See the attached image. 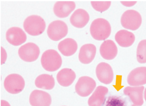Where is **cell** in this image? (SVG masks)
Masks as SVG:
<instances>
[{
	"mask_svg": "<svg viewBox=\"0 0 146 106\" xmlns=\"http://www.w3.org/2000/svg\"><path fill=\"white\" fill-rule=\"evenodd\" d=\"M111 31L109 22L105 19L97 18L91 23L90 32L92 37L97 40H104L107 39Z\"/></svg>",
	"mask_w": 146,
	"mask_h": 106,
	"instance_id": "obj_1",
	"label": "cell"
},
{
	"mask_svg": "<svg viewBox=\"0 0 146 106\" xmlns=\"http://www.w3.org/2000/svg\"><path fill=\"white\" fill-rule=\"evenodd\" d=\"M41 62L45 70L50 72H54L61 67L62 58L57 51L49 49L43 53L41 59Z\"/></svg>",
	"mask_w": 146,
	"mask_h": 106,
	"instance_id": "obj_2",
	"label": "cell"
},
{
	"mask_svg": "<svg viewBox=\"0 0 146 106\" xmlns=\"http://www.w3.org/2000/svg\"><path fill=\"white\" fill-rule=\"evenodd\" d=\"M25 31L31 36H37L42 34L46 27L45 20L40 16L32 15L26 18L24 22Z\"/></svg>",
	"mask_w": 146,
	"mask_h": 106,
	"instance_id": "obj_3",
	"label": "cell"
},
{
	"mask_svg": "<svg viewBox=\"0 0 146 106\" xmlns=\"http://www.w3.org/2000/svg\"><path fill=\"white\" fill-rule=\"evenodd\" d=\"M121 23L122 26L125 29L136 30L139 29L141 24V16L135 10H127L124 12L121 17Z\"/></svg>",
	"mask_w": 146,
	"mask_h": 106,
	"instance_id": "obj_4",
	"label": "cell"
},
{
	"mask_svg": "<svg viewBox=\"0 0 146 106\" xmlns=\"http://www.w3.org/2000/svg\"><path fill=\"white\" fill-rule=\"evenodd\" d=\"M25 86L24 79L20 75L11 74L8 75L4 81V86L9 93L13 94L20 93Z\"/></svg>",
	"mask_w": 146,
	"mask_h": 106,
	"instance_id": "obj_5",
	"label": "cell"
},
{
	"mask_svg": "<svg viewBox=\"0 0 146 106\" xmlns=\"http://www.w3.org/2000/svg\"><path fill=\"white\" fill-rule=\"evenodd\" d=\"M68 28L64 21L57 20L50 23L47 29L48 37L52 40L58 41L66 36Z\"/></svg>",
	"mask_w": 146,
	"mask_h": 106,
	"instance_id": "obj_6",
	"label": "cell"
},
{
	"mask_svg": "<svg viewBox=\"0 0 146 106\" xmlns=\"http://www.w3.org/2000/svg\"><path fill=\"white\" fill-rule=\"evenodd\" d=\"M19 55L20 58L27 62H33L38 59L40 53L39 47L34 43L29 42L20 47Z\"/></svg>",
	"mask_w": 146,
	"mask_h": 106,
	"instance_id": "obj_7",
	"label": "cell"
},
{
	"mask_svg": "<svg viewBox=\"0 0 146 106\" xmlns=\"http://www.w3.org/2000/svg\"><path fill=\"white\" fill-rule=\"evenodd\" d=\"M95 81L89 76H82L78 81L75 86L76 92L82 97L89 96L96 86Z\"/></svg>",
	"mask_w": 146,
	"mask_h": 106,
	"instance_id": "obj_8",
	"label": "cell"
},
{
	"mask_svg": "<svg viewBox=\"0 0 146 106\" xmlns=\"http://www.w3.org/2000/svg\"><path fill=\"white\" fill-rule=\"evenodd\" d=\"M96 72L98 80L102 83L108 85L112 82L113 73L110 64L107 63H100L96 67Z\"/></svg>",
	"mask_w": 146,
	"mask_h": 106,
	"instance_id": "obj_9",
	"label": "cell"
},
{
	"mask_svg": "<svg viewBox=\"0 0 146 106\" xmlns=\"http://www.w3.org/2000/svg\"><path fill=\"white\" fill-rule=\"evenodd\" d=\"M29 101L32 106H50L52 103V98L46 92L35 90L31 94Z\"/></svg>",
	"mask_w": 146,
	"mask_h": 106,
	"instance_id": "obj_10",
	"label": "cell"
},
{
	"mask_svg": "<svg viewBox=\"0 0 146 106\" xmlns=\"http://www.w3.org/2000/svg\"><path fill=\"white\" fill-rule=\"evenodd\" d=\"M7 41L14 46H19L26 41V34L21 28L13 27L10 28L6 32Z\"/></svg>",
	"mask_w": 146,
	"mask_h": 106,
	"instance_id": "obj_11",
	"label": "cell"
},
{
	"mask_svg": "<svg viewBox=\"0 0 146 106\" xmlns=\"http://www.w3.org/2000/svg\"><path fill=\"white\" fill-rule=\"evenodd\" d=\"M128 84L132 86H138L146 84V67L136 68L132 70L127 77Z\"/></svg>",
	"mask_w": 146,
	"mask_h": 106,
	"instance_id": "obj_12",
	"label": "cell"
},
{
	"mask_svg": "<svg viewBox=\"0 0 146 106\" xmlns=\"http://www.w3.org/2000/svg\"><path fill=\"white\" fill-rule=\"evenodd\" d=\"M76 7V3L73 1H58L54 6V12L59 18H66L75 9Z\"/></svg>",
	"mask_w": 146,
	"mask_h": 106,
	"instance_id": "obj_13",
	"label": "cell"
},
{
	"mask_svg": "<svg viewBox=\"0 0 146 106\" xmlns=\"http://www.w3.org/2000/svg\"><path fill=\"white\" fill-rule=\"evenodd\" d=\"M143 86L137 87L127 86L124 89L125 95L128 96L135 105L141 106L143 104Z\"/></svg>",
	"mask_w": 146,
	"mask_h": 106,
	"instance_id": "obj_14",
	"label": "cell"
},
{
	"mask_svg": "<svg viewBox=\"0 0 146 106\" xmlns=\"http://www.w3.org/2000/svg\"><path fill=\"white\" fill-rule=\"evenodd\" d=\"M89 20V14L88 12L82 8L76 10L70 18L72 25L76 28L80 29L84 27L88 23Z\"/></svg>",
	"mask_w": 146,
	"mask_h": 106,
	"instance_id": "obj_15",
	"label": "cell"
},
{
	"mask_svg": "<svg viewBox=\"0 0 146 106\" xmlns=\"http://www.w3.org/2000/svg\"><path fill=\"white\" fill-rule=\"evenodd\" d=\"M96 48L92 44H86L80 48L79 60L82 63L88 64L93 61L96 54Z\"/></svg>",
	"mask_w": 146,
	"mask_h": 106,
	"instance_id": "obj_16",
	"label": "cell"
},
{
	"mask_svg": "<svg viewBox=\"0 0 146 106\" xmlns=\"http://www.w3.org/2000/svg\"><path fill=\"white\" fill-rule=\"evenodd\" d=\"M118 49L113 41L107 40L101 45L100 53L102 57L106 60H112L117 54Z\"/></svg>",
	"mask_w": 146,
	"mask_h": 106,
	"instance_id": "obj_17",
	"label": "cell"
},
{
	"mask_svg": "<svg viewBox=\"0 0 146 106\" xmlns=\"http://www.w3.org/2000/svg\"><path fill=\"white\" fill-rule=\"evenodd\" d=\"M108 92V89L106 87L102 86H98L89 98L88 105L90 106H102Z\"/></svg>",
	"mask_w": 146,
	"mask_h": 106,
	"instance_id": "obj_18",
	"label": "cell"
},
{
	"mask_svg": "<svg viewBox=\"0 0 146 106\" xmlns=\"http://www.w3.org/2000/svg\"><path fill=\"white\" fill-rule=\"evenodd\" d=\"M58 48L61 53L66 57L72 56L76 51L78 44L76 40L72 38H66L59 42Z\"/></svg>",
	"mask_w": 146,
	"mask_h": 106,
	"instance_id": "obj_19",
	"label": "cell"
},
{
	"mask_svg": "<svg viewBox=\"0 0 146 106\" xmlns=\"http://www.w3.org/2000/svg\"><path fill=\"white\" fill-rule=\"evenodd\" d=\"M76 78L75 72L70 68H64L58 73L57 79L59 84L63 86H68L72 84Z\"/></svg>",
	"mask_w": 146,
	"mask_h": 106,
	"instance_id": "obj_20",
	"label": "cell"
},
{
	"mask_svg": "<svg viewBox=\"0 0 146 106\" xmlns=\"http://www.w3.org/2000/svg\"><path fill=\"white\" fill-rule=\"evenodd\" d=\"M115 38L117 43L123 47L131 46L135 41V35L125 30L118 31L115 35Z\"/></svg>",
	"mask_w": 146,
	"mask_h": 106,
	"instance_id": "obj_21",
	"label": "cell"
},
{
	"mask_svg": "<svg viewBox=\"0 0 146 106\" xmlns=\"http://www.w3.org/2000/svg\"><path fill=\"white\" fill-rule=\"evenodd\" d=\"M36 86L45 90H52L54 87L55 81L52 75L43 74L39 75L35 81Z\"/></svg>",
	"mask_w": 146,
	"mask_h": 106,
	"instance_id": "obj_22",
	"label": "cell"
},
{
	"mask_svg": "<svg viewBox=\"0 0 146 106\" xmlns=\"http://www.w3.org/2000/svg\"><path fill=\"white\" fill-rule=\"evenodd\" d=\"M137 59L141 64L146 63V40L141 41L137 46Z\"/></svg>",
	"mask_w": 146,
	"mask_h": 106,
	"instance_id": "obj_23",
	"label": "cell"
},
{
	"mask_svg": "<svg viewBox=\"0 0 146 106\" xmlns=\"http://www.w3.org/2000/svg\"><path fill=\"white\" fill-rule=\"evenodd\" d=\"M106 106H126L124 101L115 96H111L108 98Z\"/></svg>",
	"mask_w": 146,
	"mask_h": 106,
	"instance_id": "obj_24",
	"label": "cell"
},
{
	"mask_svg": "<svg viewBox=\"0 0 146 106\" xmlns=\"http://www.w3.org/2000/svg\"><path fill=\"white\" fill-rule=\"evenodd\" d=\"M91 5L96 11L104 12L107 10L111 6V1H92Z\"/></svg>",
	"mask_w": 146,
	"mask_h": 106,
	"instance_id": "obj_25",
	"label": "cell"
},
{
	"mask_svg": "<svg viewBox=\"0 0 146 106\" xmlns=\"http://www.w3.org/2000/svg\"><path fill=\"white\" fill-rule=\"evenodd\" d=\"M1 106H11L8 102L4 100H1Z\"/></svg>",
	"mask_w": 146,
	"mask_h": 106,
	"instance_id": "obj_26",
	"label": "cell"
},
{
	"mask_svg": "<svg viewBox=\"0 0 146 106\" xmlns=\"http://www.w3.org/2000/svg\"><path fill=\"white\" fill-rule=\"evenodd\" d=\"M144 97L145 101H146V89H145V91H144Z\"/></svg>",
	"mask_w": 146,
	"mask_h": 106,
	"instance_id": "obj_27",
	"label": "cell"
},
{
	"mask_svg": "<svg viewBox=\"0 0 146 106\" xmlns=\"http://www.w3.org/2000/svg\"><path fill=\"white\" fill-rule=\"evenodd\" d=\"M131 106H136V105H132Z\"/></svg>",
	"mask_w": 146,
	"mask_h": 106,
	"instance_id": "obj_28",
	"label": "cell"
}]
</instances>
